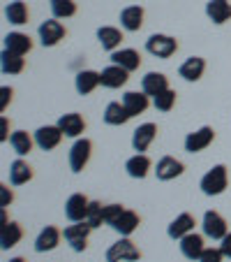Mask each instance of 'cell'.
Masks as SVG:
<instances>
[{
    "label": "cell",
    "mask_w": 231,
    "mask_h": 262,
    "mask_svg": "<svg viewBox=\"0 0 231 262\" xmlns=\"http://www.w3.org/2000/svg\"><path fill=\"white\" fill-rule=\"evenodd\" d=\"M120 26H123L125 30H130V33L141 30V26H143V7H139V5L125 7V10L120 12Z\"/></svg>",
    "instance_id": "obj_24"
},
{
    "label": "cell",
    "mask_w": 231,
    "mask_h": 262,
    "mask_svg": "<svg viewBox=\"0 0 231 262\" xmlns=\"http://www.w3.org/2000/svg\"><path fill=\"white\" fill-rule=\"evenodd\" d=\"M0 139H3V142H7V119H5V116H3V133H0Z\"/></svg>",
    "instance_id": "obj_43"
},
{
    "label": "cell",
    "mask_w": 231,
    "mask_h": 262,
    "mask_svg": "<svg viewBox=\"0 0 231 262\" xmlns=\"http://www.w3.org/2000/svg\"><path fill=\"white\" fill-rule=\"evenodd\" d=\"M139 257H141V251L134 246L130 237L118 239L107 251V262H137Z\"/></svg>",
    "instance_id": "obj_3"
},
{
    "label": "cell",
    "mask_w": 231,
    "mask_h": 262,
    "mask_svg": "<svg viewBox=\"0 0 231 262\" xmlns=\"http://www.w3.org/2000/svg\"><path fill=\"white\" fill-rule=\"evenodd\" d=\"M139 213L137 211H130V209H125L123 213H120V218L116 223H113L111 228L116 230V232L120 234V237H130V234L134 232V230L139 228Z\"/></svg>",
    "instance_id": "obj_29"
},
{
    "label": "cell",
    "mask_w": 231,
    "mask_h": 262,
    "mask_svg": "<svg viewBox=\"0 0 231 262\" xmlns=\"http://www.w3.org/2000/svg\"><path fill=\"white\" fill-rule=\"evenodd\" d=\"M63 137L65 135H63V130L58 128V123L56 125H42V128L35 130V144H37L42 151H54Z\"/></svg>",
    "instance_id": "obj_8"
},
{
    "label": "cell",
    "mask_w": 231,
    "mask_h": 262,
    "mask_svg": "<svg viewBox=\"0 0 231 262\" xmlns=\"http://www.w3.org/2000/svg\"><path fill=\"white\" fill-rule=\"evenodd\" d=\"M88 207H90V200L81 193H74L67 198L65 202V216L69 218L72 223H79V221H86L88 216Z\"/></svg>",
    "instance_id": "obj_9"
},
{
    "label": "cell",
    "mask_w": 231,
    "mask_h": 262,
    "mask_svg": "<svg viewBox=\"0 0 231 262\" xmlns=\"http://www.w3.org/2000/svg\"><path fill=\"white\" fill-rule=\"evenodd\" d=\"M5 49L14 51L19 56H25L30 49H33V40H30L25 33H19V30H12V33L5 35Z\"/></svg>",
    "instance_id": "obj_21"
},
{
    "label": "cell",
    "mask_w": 231,
    "mask_h": 262,
    "mask_svg": "<svg viewBox=\"0 0 231 262\" xmlns=\"http://www.w3.org/2000/svg\"><path fill=\"white\" fill-rule=\"evenodd\" d=\"M150 167H152V163L146 154H137L125 163V169H127V174L132 179H146L148 172H150Z\"/></svg>",
    "instance_id": "obj_27"
},
{
    "label": "cell",
    "mask_w": 231,
    "mask_h": 262,
    "mask_svg": "<svg viewBox=\"0 0 231 262\" xmlns=\"http://www.w3.org/2000/svg\"><path fill=\"white\" fill-rule=\"evenodd\" d=\"M130 119L132 116H130L123 102H109L107 109H104V123L107 125H125Z\"/></svg>",
    "instance_id": "obj_28"
},
{
    "label": "cell",
    "mask_w": 231,
    "mask_h": 262,
    "mask_svg": "<svg viewBox=\"0 0 231 262\" xmlns=\"http://www.w3.org/2000/svg\"><path fill=\"white\" fill-rule=\"evenodd\" d=\"M97 40H99V45H102V49L116 51L120 47V42H123V30L113 28V26H102V28L97 30Z\"/></svg>",
    "instance_id": "obj_26"
},
{
    "label": "cell",
    "mask_w": 231,
    "mask_h": 262,
    "mask_svg": "<svg viewBox=\"0 0 231 262\" xmlns=\"http://www.w3.org/2000/svg\"><path fill=\"white\" fill-rule=\"evenodd\" d=\"M60 237H63V232H60L56 225H46V228L37 234V239H35V251L37 253L54 251V248L60 244Z\"/></svg>",
    "instance_id": "obj_16"
},
{
    "label": "cell",
    "mask_w": 231,
    "mask_h": 262,
    "mask_svg": "<svg viewBox=\"0 0 231 262\" xmlns=\"http://www.w3.org/2000/svg\"><path fill=\"white\" fill-rule=\"evenodd\" d=\"M86 223H88L93 230L102 225V223H104V204H102V202H90L88 216H86Z\"/></svg>",
    "instance_id": "obj_37"
},
{
    "label": "cell",
    "mask_w": 231,
    "mask_h": 262,
    "mask_svg": "<svg viewBox=\"0 0 231 262\" xmlns=\"http://www.w3.org/2000/svg\"><path fill=\"white\" fill-rule=\"evenodd\" d=\"M90 225L86 221H79V223H74V225H69V228H65L63 237L65 242L72 246V251L76 253H84L86 248H88V234H90Z\"/></svg>",
    "instance_id": "obj_4"
},
{
    "label": "cell",
    "mask_w": 231,
    "mask_h": 262,
    "mask_svg": "<svg viewBox=\"0 0 231 262\" xmlns=\"http://www.w3.org/2000/svg\"><path fill=\"white\" fill-rule=\"evenodd\" d=\"M37 33H40L42 47H56L65 37V26L60 24L58 19H49V21H44V24L40 26Z\"/></svg>",
    "instance_id": "obj_11"
},
{
    "label": "cell",
    "mask_w": 231,
    "mask_h": 262,
    "mask_svg": "<svg viewBox=\"0 0 231 262\" xmlns=\"http://www.w3.org/2000/svg\"><path fill=\"white\" fill-rule=\"evenodd\" d=\"M220 248H222V253H224V257H229V260H231V232L226 234L224 239H222Z\"/></svg>",
    "instance_id": "obj_42"
},
{
    "label": "cell",
    "mask_w": 231,
    "mask_h": 262,
    "mask_svg": "<svg viewBox=\"0 0 231 262\" xmlns=\"http://www.w3.org/2000/svg\"><path fill=\"white\" fill-rule=\"evenodd\" d=\"M155 137H158V125L141 123L132 135V148L137 154H143V151H148V146L155 142Z\"/></svg>",
    "instance_id": "obj_12"
},
{
    "label": "cell",
    "mask_w": 231,
    "mask_h": 262,
    "mask_svg": "<svg viewBox=\"0 0 231 262\" xmlns=\"http://www.w3.org/2000/svg\"><path fill=\"white\" fill-rule=\"evenodd\" d=\"M123 211H125L123 204H107V207H104V223H107V225H113V223L120 218Z\"/></svg>",
    "instance_id": "obj_38"
},
{
    "label": "cell",
    "mask_w": 231,
    "mask_h": 262,
    "mask_svg": "<svg viewBox=\"0 0 231 262\" xmlns=\"http://www.w3.org/2000/svg\"><path fill=\"white\" fill-rule=\"evenodd\" d=\"M30 179H33V167H30L23 158H16L14 163L10 165V183L12 186H23Z\"/></svg>",
    "instance_id": "obj_30"
},
{
    "label": "cell",
    "mask_w": 231,
    "mask_h": 262,
    "mask_svg": "<svg viewBox=\"0 0 231 262\" xmlns=\"http://www.w3.org/2000/svg\"><path fill=\"white\" fill-rule=\"evenodd\" d=\"M0 68H3V72L5 74H19V72H23L25 60H23V56L5 49L3 51V56H0Z\"/></svg>",
    "instance_id": "obj_34"
},
{
    "label": "cell",
    "mask_w": 231,
    "mask_h": 262,
    "mask_svg": "<svg viewBox=\"0 0 231 262\" xmlns=\"http://www.w3.org/2000/svg\"><path fill=\"white\" fill-rule=\"evenodd\" d=\"M12 200H14V195H12V190L7 188V186H0V207L5 209L7 204L12 202Z\"/></svg>",
    "instance_id": "obj_41"
},
{
    "label": "cell",
    "mask_w": 231,
    "mask_h": 262,
    "mask_svg": "<svg viewBox=\"0 0 231 262\" xmlns=\"http://www.w3.org/2000/svg\"><path fill=\"white\" fill-rule=\"evenodd\" d=\"M203 70H206V60H203L201 56H190V58L178 68V74H181L185 81H199L203 77Z\"/></svg>",
    "instance_id": "obj_17"
},
{
    "label": "cell",
    "mask_w": 231,
    "mask_h": 262,
    "mask_svg": "<svg viewBox=\"0 0 231 262\" xmlns=\"http://www.w3.org/2000/svg\"><path fill=\"white\" fill-rule=\"evenodd\" d=\"M10 144H12V148H14V154L23 158V156H28L30 151H33L35 137H30L25 130H16V133L10 135Z\"/></svg>",
    "instance_id": "obj_32"
},
{
    "label": "cell",
    "mask_w": 231,
    "mask_h": 262,
    "mask_svg": "<svg viewBox=\"0 0 231 262\" xmlns=\"http://www.w3.org/2000/svg\"><path fill=\"white\" fill-rule=\"evenodd\" d=\"M203 237L197 232H190L181 239V253L187 257V260H199L203 253Z\"/></svg>",
    "instance_id": "obj_18"
},
{
    "label": "cell",
    "mask_w": 231,
    "mask_h": 262,
    "mask_svg": "<svg viewBox=\"0 0 231 262\" xmlns=\"http://www.w3.org/2000/svg\"><path fill=\"white\" fill-rule=\"evenodd\" d=\"M222 260H224L222 248H203L201 257H199V262H222Z\"/></svg>",
    "instance_id": "obj_39"
},
{
    "label": "cell",
    "mask_w": 231,
    "mask_h": 262,
    "mask_svg": "<svg viewBox=\"0 0 231 262\" xmlns=\"http://www.w3.org/2000/svg\"><path fill=\"white\" fill-rule=\"evenodd\" d=\"M201 190L203 195H222L226 190V186H229V172H226L224 165H215V167H211L206 174L201 177Z\"/></svg>",
    "instance_id": "obj_1"
},
{
    "label": "cell",
    "mask_w": 231,
    "mask_h": 262,
    "mask_svg": "<svg viewBox=\"0 0 231 262\" xmlns=\"http://www.w3.org/2000/svg\"><path fill=\"white\" fill-rule=\"evenodd\" d=\"M152 104H155V109H160V112H171L173 104H176V91L173 89L162 91L158 98H152Z\"/></svg>",
    "instance_id": "obj_36"
},
{
    "label": "cell",
    "mask_w": 231,
    "mask_h": 262,
    "mask_svg": "<svg viewBox=\"0 0 231 262\" xmlns=\"http://www.w3.org/2000/svg\"><path fill=\"white\" fill-rule=\"evenodd\" d=\"M51 12L56 19H69L76 14V3L74 0H51Z\"/></svg>",
    "instance_id": "obj_35"
},
{
    "label": "cell",
    "mask_w": 231,
    "mask_h": 262,
    "mask_svg": "<svg viewBox=\"0 0 231 262\" xmlns=\"http://www.w3.org/2000/svg\"><path fill=\"white\" fill-rule=\"evenodd\" d=\"M58 128L63 130L65 137H79V135L86 130V121H84V116L81 114L69 112V114H63L58 119Z\"/></svg>",
    "instance_id": "obj_15"
},
{
    "label": "cell",
    "mask_w": 231,
    "mask_h": 262,
    "mask_svg": "<svg viewBox=\"0 0 231 262\" xmlns=\"http://www.w3.org/2000/svg\"><path fill=\"white\" fill-rule=\"evenodd\" d=\"M123 104H125V109L130 112V116H139V114H143L148 109V104H150V100H148V95L143 93H137V91H127V93L123 95Z\"/></svg>",
    "instance_id": "obj_25"
},
{
    "label": "cell",
    "mask_w": 231,
    "mask_h": 262,
    "mask_svg": "<svg viewBox=\"0 0 231 262\" xmlns=\"http://www.w3.org/2000/svg\"><path fill=\"white\" fill-rule=\"evenodd\" d=\"M201 228H203V234H206L208 239H213V242H222V239L229 234L226 221L217 211H206V213H203Z\"/></svg>",
    "instance_id": "obj_6"
},
{
    "label": "cell",
    "mask_w": 231,
    "mask_h": 262,
    "mask_svg": "<svg viewBox=\"0 0 231 262\" xmlns=\"http://www.w3.org/2000/svg\"><path fill=\"white\" fill-rule=\"evenodd\" d=\"M12 93H14V91H12L10 86H3V89H0V112L7 109V102L12 100Z\"/></svg>",
    "instance_id": "obj_40"
},
{
    "label": "cell",
    "mask_w": 231,
    "mask_h": 262,
    "mask_svg": "<svg viewBox=\"0 0 231 262\" xmlns=\"http://www.w3.org/2000/svg\"><path fill=\"white\" fill-rule=\"evenodd\" d=\"M10 262H25V260H23V257H12Z\"/></svg>",
    "instance_id": "obj_44"
},
{
    "label": "cell",
    "mask_w": 231,
    "mask_h": 262,
    "mask_svg": "<svg viewBox=\"0 0 231 262\" xmlns=\"http://www.w3.org/2000/svg\"><path fill=\"white\" fill-rule=\"evenodd\" d=\"M5 19L14 26L28 24V5H25L23 0H14V3H10V5L5 7Z\"/></svg>",
    "instance_id": "obj_33"
},
{
    "label": "cell",
    "mask_w": 231,
    "mask_h": 262,
    "mask_svg": "<svg viewBox=\"0 0 231 262\" xmlns=\"http://www.w3.org/2000/svg\"><path fill=\"white\" fill-rule=\"evenodd\" d=\"M146 51L152 54L155 58H171L173 54L178 51V42L173 40L171 35H162V33H155L150 35L146 40Z\"/></svg>",
    "instance_id": "obj_2"
},
{
    "label": "cell",
    "mask_w": 231,
    "mask_h": 262,
    "mask_svg": "<svg viewBox=\"0 0 231 262\" xmlns=\"http://www.w3.org/2000/svg\"><path fill=\"white\" fill-rule=\"evenodd\" d=\"M167 89H169V79H167V74H162V72H148L141 79V91L148 98H158Z\"/></svg>",
    "instance_id": "obj_14"
},
{
    "label": "cell",
    "mask_w": 231,
    "mask_h": 262,
    "mask_svg": "<svg viewBox=\"0 0 231 262\" xmlns=\"http://www.w3.org/2000/svg\"><path fill=\"white\" fill-rule=\"evenodd\" d=\"M21 239H23V230H21L19 223H14V221L3 223V230H0V246H3V251L14 248Z\"/></svg>",
    "instance_id": "obj_20"
},
{
    "label": "cell",
    "mask_w": 231,
    "mask_h": 262,
    "mask_svg": "<svg viewBox=\"0 0 231 262\" xmlns=\"http://www.w3.org/2000/svg\"><path fill=\"white\" fill-rule=\"evenodd\" d=\"M194 225H197V223H194V218H192L190 213H181V216H176L171 221V225H169L167 232H169L171 239H178V242H181L185 234L194 232Z\"/></svg>",
    "instance_id": "obj_23"
},
{
    "label": "cell",
    "mask_w": 231,
    "mask_h": 262,
    "mask_svg": "<svg viewBox=\"0 0 231 262\" xmlns=\"http://www.w3.org/2000/svg\"><path fill=\"white\" fill-rule=\"evenodd\" d=\"M206 14L213 24H217V26L226 24L231 19V3L229 0H208Z\"/></svg>",
    "instance_id": "obj_19"
},
{
    "label": "cell",
    "mask_w": 231,
    "mask_h": 262,
    "mask_svg": "<svg viewBox=\"0 0 231 262\" xmlns=\"http://www.w3.org/2000/svg\"><path fill=\"white\" fill-rule=\"evenodd\" d=\"M111 63L125 68L127 72H134V70H139V65H141V56L134 49H116V51H111Z\"/></svg>",
    "instance_id": "obj_22"
},
{
    "label": "cell",
    "mask_w": 231,
    "mask_h": 262,
    "mask_svg": "<svg viewBox=\"0 0 231 262\" xmlns=\"http://www.w3.org/2000/svg\"><path fill=\"white\" fill-rule=\"evenodd\" d=\"M90 156H93V142L90 139H76L69 148V167L72 172H81V169L88 165Z\"/></svg>",
    "instance_id": "obj_5"
},
{
    "label": "cell",
    "mask_w": 231,
    "mask_h": 262,
    "mask_svg": "<svg viewBox=\"0 0 231 262\" xmlns=\"http://www.w3.org/2000/svg\"><path fill=\"white\" fill-rule=\"evenodd\" d=\"M213 139H215V130L211 125H203V128L194 130V133H190L185 137V151L187 154H199V151L211 146Z\"/></svg>",
    "instance_id": "obj_7"
},
{
    "label": "cell",
    "mask_w": 231,
    "mask_h": 262,
    "mask_svg": "<svg viewBox=\"0 0 231 262\" xmlns=\"http://www.w3.org/2000/svg\"><path fill=\"white\" fill-rule=\"evenodd\" d=\"M127 79H130V72L116 63H111L109 68H104L102 72H99V84H102L104 89H120V86L127 84Z\"/></svg>",
    "instance_id": "obj_10"
},
{
    "label": "cell",
    "mask_w": 231,
    "mask_h": 262,
    "mask_svg": "<svg viewBox=\"0 0 231 262\" xmlns=\"http://www.w3.org/2000/svg\"><path fill=\"white\" fill-rule=\"evenodd\" d=\"M183 172H185V165H183L181 160H176L173 156H164V158H160L158 165H155V174H158L160 181H171V179L181 177Z\"/></svg>",
    "instance_id": "obj_13"
},
{
    "label": "cell",
    "mask_w": 231,
    "mask_h": 262,
    "mask_svg": "<svg viewBox=\"0 0 231 262\" xmlns=\"http://www.w3.org/2000/svg\"><path fill=\"white\" fill-rule=\"evenodd\" d=\"M74 84H76L79 95L93 93L99 86V72H95V70H81V72L76 74V81H74Z\"/></svg>",
    "instance_id": "obj_31"
}]
</instances>
